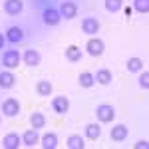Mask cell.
I'll use <instances>...</instances> for the list:
<instances>
[{
	"label": "cell",
	"instance_id": "1",
	"mask_svg": "<svg viewBox=\"0 0 149 149\" xmlns=\"http://www.w3.org/2000/svg\"><path fill=\"white\" fill-rule=\"evenodd\" d=\"M95 115H97V119L102 123H111L115 119V109H113V105H109V103H102V105L95 107Z\"/></svg>",
	"mask_w": 149,
	"mask_h": 149
},
{
	"label": "cell",
	"instance_id": "2",
	"mask_svg": "<svg viewBox=\"0 0 149 149\" xmlns=\"http://www.w3.org/2000/svg\"><path fill=\"white\" fill-rule=\"evenodd\" d=\"M20 60H22V56H20L18 50H6L4 56H2V66L8 70H14L20 66Z\"/></svg>",
	"mask_w": 149,
	"mask_h": 149
},
{
	"label": "cell",
	"instance_id": "3",
	"mask_svg": "<svg viewBox=\"0 0 149 149\" xmlns=\"http://www.w3.org/2000/svg\"><path fill=\"white\" fill-rule=\"evenodd\" d=\"M86 48H88V54H90V56L100 58L103 54V50H105V44H103L100 38H90L88 44H86Z\"/></svg>",
	"mask_w": 149,
	"mask_h": 149
},
{
	"label": "cell",
	"instance_id": "4",
	"mask_svg": "<svg viewBox=\"0 0 149 149\" xmlns=\"http://www.w3.org/2000/svg\"><path fill=\"white\" fill-rule=\"evenodd\" d=\"M2 113L6 115V117H16V115L20 113V103L16 102L14 97L4 100V103H2Z\"/></svg>",
	"mask_w": 149,
	"mask_h": 149
},
{
	"label": "cell",
	"instance_id": "5",
	"mask_svg": "<svg viewBox=\"0 0 149 149\" xmlns=\"http://www.w3.org/2000/svg\"><path fill=\"white\" fill-rule=\"evenodd\" d=\"M22 60H24V64H26V66L34 68V66H38V64L42 62V56H40V52H38V50H34V48H28V50L22 54Z\"/></svg>",
	"mask_w": 149,
	"mask_h": 149
},
{
	"label": "cell",
	"instance_id": "6",
	"mask_svg": "<svg viewBox=\"0 0 149 149\" xmlns=\"http://www.w3.org/2000/svg\"><path fill=\"white\" fill-rule=\"evenodd\" d=\"M52 109L56 111V113H66L70 109V100L66 97V95H56L54 100H52Z\"/></svg>",
	"mask_w": 149,
	"mask_h": 149
},
{
	"label": "cell",
	"instance_id": "7",
	"mask_svg": "<svg viewBox=\"0 0 149 149\" xmlns=\"http://www.w3.org/2000/svg\"><path fill=\"white\" fill-rule=\"evenodd\" d=\"M24 10V2L22 0H4V12L10 14V16H16Z\"/></svg>",
	"mask_w": 149,
	"mask_h": 149
},
{
	"label": "cell",
	"instance_id": "8",
	"mask_svg": "<svg viewBox=\"0 0 149 149\" xmlns=\"http://www.w3.org/2000/svg\"><path fill=\"white\" fill-rule=\"evenodd\" d=\"M20 145H22V137L18 133H8L2 139V147L4 149H18Z\"/></svg>",
	"mask_w": 149,
	"mask_h": 149
},
{
	"label": "cell",
	"instance_id": "9",
	"mask_svg": "<svg viewBox=\"0 0 149 149\" xmlns=\"http://www.w3.org/2000/svg\"><path fill=\"white\" fill-rule=\"evenodd\" d=\"M100 30V22H97V18H92V16H88V18H84L81 20V32H86V34H95Z\"/></svg>",
	"mask_w": 149,
	"mask_h": 149
},
{
	"label": "cell",
	"instance_id": "10",
	"mask_svg": "<svg viewBox=\"0 0 149 149\" xmlns=\"http://www.w3.org/2000/svg\"><path fill=\"white\" fill-rule=\"evenodd\" d=\"M127 135H129V129H127V125H123V123L111 127V131H109V137L113 139V141H125Z\"/></svg>",
	"mask_w": 149,
	"mask_h": 149
},
{
	"label": "cell",
	"instance_id": "11",
	"mask_svg": "<svg viewBox=\"0 0 149 149\" xmlns=\"http://www.w3.org/2000/svg\"><path fill=\"white\" fill-rule=\"evenodd\" d=\"M60 20H62V14L56 8H46L44 10V24H48V26H58Z\"/></svg>",
	"mask_w": 149,
	"mask_h": 149
},
{
	"label": "cell",
	"instance_id": "12",
	"mask_svg": "<svg viewBox=\"0 0 149 149\" xmlns=\"http://www.w3.org/2000/svg\"><path fill=\"white\" fill-rule=\"evenodd\" d=\"M60 14H62L64 18L72 20V18L78 16V6H76L74 2H62V6H60Z\"/></svg>",
	"mask_w": 149,
	"mask_h": 149
},
{
	"label": "cell",
	"instance_id": "13",
	"mask_svg": "<svg viewBox=\"0 0 149 149\" xmlns=\"http://www.w3.org/2000/svg\"><path fill=\"white\" fill-rule=\"evenodd\" d=\"M40 141V137H38V129H28V131H24L22 135V145H26V147H34L36 143Z\"/></svg>",
	"mask_w": 149,
	"mask_h": 149
},
{
	"label": "cell",
	"instance_id": "14",
	"mask_svg": "<svg viewBox=\"0 0 149 149\" xmlns=\"http://www.w3.org/2000/svg\"><path fill=\"white\" fill-rule=\"evenodd\" d=\"M16 86V76L12 72H0V88L2 90H10Z\"/></svg>",
	"mask_w": 149,
	"mask_h": 149
},
{
	"label": "cell",
	"instance_id": "15",
	"mask_svg": "<svg viewBox=\"0 0 149 149\" xmlns=\"http://www.w3.org/2000/svg\"><path fill=\"white\" fill-rule=\"evenodd\" d=\"M6 38L10 40L12 44H18V42L24 38L22 28H18V26H10V28H8V32H6Z\"/></svg>",
	"mask_w": 149,
	"mask_h": 149
},
{
	"label": "cell",
	"instance_id": "16",
	"mask_svg": "<svg viewBox=\"0 0 149 149\" xmlns=\"http://www.w3.org/2000/svg\"><path fill=\"white\" fill-rule=\"evenodd\" d=\"M46 125V115L42 113V111H34V113L30 115V127H34V129H40V127Z\"/></svg>",
	"mask_w": 149,
	"mask_h": 149
},
{
	"label": "cell",
	"instance_id": "17",
	"mask_svg": "<svg viewBox=\"0 0 149 149\" xmlns=\"http://www.w3.org/2000/svg\"><path fill=\"white\" fill-rule=\"evenodd\" d=\"M40 141H42V147H44V149H56L58 147V135H56V133H52V131L46 133Z\"/></svg>",
	"mask_w": 149,
	"mask_h": 149
},
{
	"label": "cell",
	"instance_id": "18",
	"mask_svg": "<svg viewBox=\"0 0 149 149\" xmlns=\"http://www.w3.org/2000/svg\"><path fill=\"white\" fill-rule=\"evenodd\" d=\"M66 58H68L70 62H80V60H81V50H80V46H76V44L68 46V48H66Z\"/></svg>",
	"mask_w": 149,
	"mask_h": 149
},
{
	"label": "cell",
	"instance_id": "19",
	"mask_svg": "<svg viewBox=\"0 0 149 149\" xmlns=\"http://www.w3.org/2000/svg\"><path fill=\"white\" fill-rule=\"evenodd\" d=\"M93 78H95L97 84L107 86V84L111 81V72H109V70H105V68H102V70H97V72H95V76H93Z\"/></svg>",
	"mask_w": 149,
	"mask_h": 149
},
{
	"label": "cell",
	"instance_id": "20",
	"mask_svg": "<svg viewBox=\"0 0 149 149\" xmlns=\"http://www.w3.org/2000/svg\"><path fill=\"white\" fill-rule=\"evenodd\" d=\"M36 93L42 95V97H48V95L52 93V84H50L48 80H40L38 86H36Z\"/></svg>",
	"mask_w": 149,
	"mask_h": 149
},
{
	"label": "cell",
	"instance_id": "21",
	"mask_svg": "<svg viewBox=\"0 0 149 149\" xmlns=\"http://www.w3.org/2000/svg\"><path fill=\"white\" fill-rule=\"evenodd\" d=\"M86 135H88V139H92V141L100 139V135H102V127L97 125V123H88V125H86Z\"/></svg>",
	"mask_w": 149,
	"mask_h": 149
},
{
	"label": "cell",
	"instance_id": "22",
	"mask_svg": "<svg viewBox=\"0 0 149 149\" xmlns=\"http://www.w3.org/2000/svg\"><path fill=\"white\" fill-rule=\"evenodd\" d=\"M125 68L127 72H141L143 70V60L141 58H129L125 62Z\"/></svg>",
	"mask_w": 149,
	"mask_h": 149
},
{
	"label": "cell",
	"instance_id": "23",
	"mask_svg": "<svg viewBox=\"0 0 149 149\" xmlns=\"http://www.w3.org/2000/svg\"><path fill=\"white\" fill-rule=\"evenodd\" d=\"M66 145H68L70 149H84V147H86V143H84V139H81L80 135H76V133H74V135H70V137H68V141H66Z\"/></svg>",
	"mask_w": 149,
	"mask_h": 149
},
{
	"label": "cell",
	"instance_id": "24",
	"mask_svg": "<svg viewBox=\"0 0 149 149\" xmlns=\"http://www.w3.org/2000/svg\"><path fill=\"white\" fill-rule=\"evenodd\" d=\"M78 81H80L81 88H92L93 84H95V78H93V74H90V72H84V74H80Z\"/></svg>",
	"mask_w": 149,
	"mask_h": 149
},
{
	"label": "cell",
	"instance_id": "25",
	"mask_svg": "<svg viewBox=\"0 0 149 149\" xmlns=\"http://www.w3.org/2000/svg\"><path fill=\"white\" fill-rule=\"evenodd\" d=\"M123 8V0H105V10L107 12H119Z\"/></svg>",
	"mask_w": 149,
	"mask_h": 149
},
{
	"label": "cell",
	"instance_id": "26",
	"mask_svg": "<svg viewBox=\"0 0 149 149\" xmlns=\"http://www.w3.org/2000/svg\"><path fill=\"white\" fill-rule=\"evenodd\" d=\"M133 8L137 12H141V14H147L149 12V0H135L133 2Z\"/></svg>",
	"mask_w": 149,
	"mask_h": 149
},
{
	"label": "cell",
	"instance_id": "27",
	"mask_svg": "<svg viewBox=\"0 0 149 149\" xmlns=\"http://www.w3.org/2000/svg\"><path fill=\"white\" fill-rule=\"evenodd\" d=\"M139 86H141L143 90H147V88H149V72H147V70H145L143 76L139 78Z\"/></svg>",
	"mask_w": 149,
	"mask_h": 149
},
{
	"label": "cell",
	"instance_id": "28",
	"mask_svg": "<svg viewBox=\"0 0 149 149\" xmlns=\"http://www.w3.org/2000/svg\"><path fill=\"white\" fill-rule=\"evenodd\" d=\"M147 147H149V143L145 141V139H141V141L135 143V149H147Z\"/></svg>",
	"mask_w": 149,
	"mask_h": 149
},
{
	"label": "cell",
	"instance_id": "29",
	"mask_svg": "<svg viewBox=\"0 0 149 149\" xmlns=\"http://www.w3.org/2000/svg\"><path fill=\"white\" fill-rule=\"evenodd\" d=\"M4 42H6V38H4V36L0 34V48H4Z\"/></svg>",
	"mask_w": 149,
	"mask_h": 149
},
{
	"label": "cell",
	"instance_id": "30",
	"mask_svg": "<svg viewBox=\"0 0 149 149\" xmlns=\"http://www.w3.org/2000/svg\"><path fill=\"white\" fill-rule=\"evenodd\" d=\"M123 12H125V16H129V14H131V8H129V6H125V8H123Z\"/></svg>",
	"mask_w": 149,
	"mask_h": 149
}]
</instances>
